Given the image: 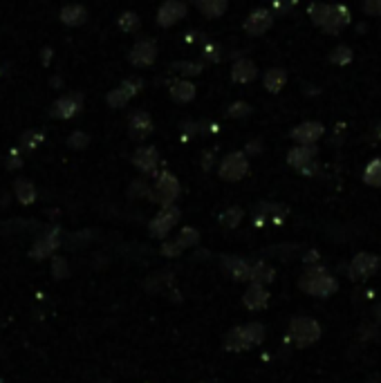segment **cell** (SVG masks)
Segmentation results:
<instances>
[{
    "instance_id": "obj_1",
    "label": "cell",
    "mask_w": 381,
    "mask_h": 383,
    "mask_svg": "<svg viewBox=\"0 0 381 383\" xmlns=\"http://www.w3.org/2000/svg\"><path fill=\"white\" fill-rule=\"evenodd\" d=\"M299 287L303 289L305 294H310V296L327 298V296H332L336 289H338V283H336V278L330 274L325 267H310L301 276Z\"/></svg>"
},
{
    "instance_id": "obj_2",
    "label": "cell",
    "mask_w": 381,
    "mask_h": 383,
    "mask_svg": "<svg viewBox=\"0 0 381 383\" xmlns=\"http://www.w3.org/2000/svg\"><path fill=\"white\" fill-rule=\"evenodd\" d=\"M182 193V186H180V180L168 173V170H164V173L157 175L155 184H152V193H150V200L157 202L159 207H173L175 200L180 198Z\"/></svg>"
},
{
    "instance_id": "obj_3",
    "label": "cell",
    "mask_w": 381,
    "mask_h": 383,
    "mask_svg": "<svg viewBox=\"0 0 381 383\" xmlns=\"http://www.w3.org/2000/svg\"><path fill=\"white\" fill-rule=\"evenodd\" d=\"M247 173H249V157H247V152H242V150L229 152L218 166L220 180H224V182H240L242 177H247Z\"/></svg>"
},
{
    "instance_id": "obj_4",
    "label": "cell",
    "mask_w": 381,
    "mask_h": 383,
    "mask_svg": "<svg viewBox=\"0 0 381 383\" xmlns=\"http://www.w3.org/2000/svg\"><path fill=\"white\" fill-rule=\"evenodd\" d=\"M316 155H319V148L314 143H296L287 152V164L303 175H312L316 170Z\"/></svg>"
},
{
    "instance_id": "obj_5",
    "label": "cell",
    "mask_w": 381,
    "mask_h": 383,
    "mask_svg": "<svg viewBox=\"0 0 381 383\" xmlns=\"http://www.w3.org/2000/svg\"><path fill=\"white\" fill-rule=\"evenodd\" d=\"M290 336L299 347H308L321 338V325L310 316H296L290 323Z\"/></svg>"
},
{
    "instance_id": "obj_6",
    "label": "cell",
    "mask_w": 381,
    "mask_h": 383,
    "mask_svg": "<svg viewBox=\"0 0 381 383\" xmlns=\"http://www.w3.org/2000/svg\"><path fill=\"white\" fill-rule=\"evenodd\" d=\"M180 218H182V211L177 209L175 204L173 207H162V211H159L148 224L150 235L157 237V240H166V235L173 231V227L180 222Z\"/></svg>"
},
{
    "instance_id": "obj_7",
    "label": "cell",
    "mask_w": 381,
    "mask_h": 383,
    "mask_svg": "<svg viewBox=\"0 0 381 383\" xmlns=\"http://www.w3.org/2000/svg\"><path fill=\"white\" fill-rule=\"evenodd\" d=\"M141 88H143V81L137 79V76H130V79L122 81L115 90L108 92V97H106L108 106L115 108V110H117V108H124L135 95H137V92H139Z\"/></svg>"
},
{
    "instance_id": "obj_8",
    "label": "cell",
    "mask_w": 381,
    "mask_h": 383,
    "mask_svg": "<svg viewBox=\"0 0 381 383\" xmlns=\"http://www.w3.org/2000/svg\"><path fill=\"white\" fill-rule=\"evenodd\" d=\"M128 61L135 67H150L157 61V45L152 38H139L128 52Z\"/></svg>"
},
{
    "instance_id": "obj_9",
    "label": "cell",
    "mask_w": 381,
    "mask_h": 383,
    "mask_svg": "<svg viewBox=\"0 0 381 383\" xmlns=\"http://www.w3.org/2000/svg\"><path fill=\"white\" fill-rule=\"evenodd\" d=\"M274 25V14L265 10V7H260V10H253L247 19L242 23V30L247 36H262V34H267L272 30Z\"/></svg>"
},
{
    "instance_id": "obj_10",
    "label": "cell",
    "mask_w": 381,
    "mask_h": 383,
    "mask_svg": "<svg viewBox=\"0 0 381 383\" xmlns=\"http://www.w3.org/2000/svg\"><path fill=\"white\" fill-rule=\"evenodd\" d=\"M352 21V14L350 10L345 5L341 3H334V5H330V10H327V16H325V23L321 25V30H323L325 34H338V32H343L345 27L350 25Z\"/></svg>"
},
{
    "instance_id": "obj_11",
    "label": "cell",
    "mask_w": 381,
    "mask_h": 383,
    "mask_svg": "<svg viewBox=\"0 0 381 383\" xmlns=\"http://www.w3.org/2000/svg\"><path fill=\"white\" fill-rule=\"evenodd\" d=\"M377 269H379V258H377V255L363 251V253H357L352 258L350 267H348V276L352 280H363V278H368V276L375 274Z\"/></svg>"
},
{
    "instance_id": "obj_12",
    "label": "cell",
    "mask_w": 381,
    "mask_h": 383,
    "mask_svg": "<svg viewBox=\"0 0 381 383\" xmlns=\"http://www.w3.org/2000/svg\"><path fill=\"white\" fill-rule=\"evenodd\" d=\"M186 5L182 0H164L162 7L157 10V25L159 27H173L182 19H186Z\"/></svg>"
},
{
    "instance_id": "obj_13",
    "label": "cell",
    "mask_w": 381,
    "mask_h": 383,
    "mask_svg": "<svg viewBox=\"0 0 381 383\" xmlns=\"http://www.w3.org/2000/svg\"><path fill=\"white\" fill-rule=\"evenodd\" d=\"M132 166L143 175H155L159 166V152L155 146H139L132 152Z\"/></svg>"
},
{
    "instance_id": "obj_14",
    "label": "cell",
    "mask_w": 381,
    "mask_h": 383,
    "mask_svg": "<svg viewBox=\"0 0 381 383\" xmlns=\"http://www.w3.org/2000/svg\"><path fill=\"white\" fill-rule=\"evenodd\" d=\"M325 135V126L319 121H303L290 132L296 143H316Z\"/></svg>"
},
{
    "instance_id": "obj_15",
    "label": "cell",
    "mask_w": 381,
    "mask_h": 383,
    "mask_svg": "<svg viewBox=\"0 0 381 383\" xmlns=\"http://www.w3.org/2000/svg\"><path fill=\"white\" fill-rule=\"evenodd\" d=\"M81 108H83V97L81 95H65V97L54 101L49 115H52L54 119H72Z\"/></svg>"
},
{
    "instance_id": "obj_16",
    "label": "cell",
    "mask_w": 381,
    "mask_h": 383,
    "mask_svg": "<svg viewBox=\"0 0 381 383\" xmlns=\"http://www.w3.org/2000/svg\"><path fill=\"white\" fill-rule=\"evenodd\" d=\"M128 132L132 139L143 141L152 132V119L146 110H137V113H132L128 119Z\"/></svg>"
},
{
    "instance_id": "obj_17",
    "label": "cell",
    "mask_w": 381,
    "mask_h": 383,
    "mask_svg": "<svg viewBox=\"0 0 381 383\" xmlns=\"http://www.w3.org/2000/svg\"><path fill=\"white\" fill-rule=\"evenodd\" d=\"M168 95H171L175 104H191L198 95V88L186 79H175L168 85Z\"/></svg>"
},
{
    "instance_id": "obj_18",
    "label": "cell",
    "mask_w": 381,
    "mask_h": 383,
    "mask_svg": "<svg viewBox=\"0 0 381 383\" xmlns=\"http://www.w3.org/2000/svg\"><path fill=\"white\" fill-rule=\"evenodd\" d=\"M242 303H244V307L251 310V312L265 310L267 303H269V292L265 289V285H253L251 283V287L242 296Z\"/></svg>"
},
{
    "instance_id": "obj_19",
    "label": "cell",
    "mask_w": 381,
    "mask_h": 383,
    "mask_svg": "<svg viewBox=\"0 0 381 383\" xmlns=\"http://www.w3.org/2000/svg\"><path fill=\"white\" fill-rule=\"evenodd\" d=\"M222 345H224L227 352H244V350H249L251 343H249V338H247V332H244V325L229 329L227 334H224Z\"/></svg>"
},
{
    "instance_id": "obj_20",
    "label": "cell",
    "mask_w": 381,
    "mask_h": 383,
    "mask_svg": "<svg viewBox=\"0 0 381 383\" xmlns=\"http://www.w3.org/2000/svg\"><path fill=\"white\" fill-rule=\"evenodd\" d=\"M258 76V67L251 58H238L231 67V81L233 83H251Z\"/></svg>"
},
{
    "instance_id": "obj_21",
    "label": "cell",
    "mask_w": 381,
    "mask_h": 383,
    "mask_svg": "<svg viewBox=\"0 0 381 383\" xmlns=\"http://www.w3.org/2000/svg\"><path fill=\"white\" fill-rule=\"evenodd\" d=\"M224 269H227V274L235 280V283L251 280V269L253 267L244 258H224Z\"/></svg>"
},
{
    "instance_id": "obj_22",
    "label": "cell",
    "mask_w": 381,
    "mask_h": 383,
    "mask_svg": "<svg viewBox=\"0 0 381 383\" xmlns=\"http://www.w3.org/2000/svg\"><path fill=\"white\" fill-rule=\"evenodd\" d=\"M287 216V209L281 207V204H269V202H262L258 204L256 213H253V220H256V224L262 227L265 222H272V220H278Z\"/></svg>"
},
{
    "instance_id": "obj_23",
    "label": "cell",
    "mask_w": 381,
    "mask_h": 383,
    "mask_svg": "<svg viewBox=\"0 0 381 383\" xmlns=\"http://www.w3.org/2000/svg\"><path fill=\"white\" fill-rule=\"evenodd\" d=\"M61 23L67 25V27H81L83 23L88 21V10L83 5H65L61 10Z\"/></svg>"
},
{
    "instance_id": "obj_24",
    "label": "cell",
    "mask_w": 381,
    "mask_h": 383,
    "mask_svg": "<svg viewBox=\"0 0 381 383\" xmlns=\"http://www.w3.org/2000/svg\"><path fill=\"white\" fill-rule=\"evenodd\" d=\"M196 7L205 19L213 21L224 16V12L229 10V0H196Z\"/></svg>"
},
{
    "instance_id": "obj_25",
    "label": "cell",
    "mask_w": 381,
    "mask_h": 383,
    "mask_svg": "<svg viewBox=\"0 0 381 383\" xmlns=\"http://www.w3.org/2000/svg\"><path fill=\"white\" fill-rule=\"evenodd\" d=\"M287 83V72L283 70V67H269V70L265 72V76H262V85H265L267 92H272V95H278Z\"/></svg>"
},
{
    "instance_id": "obj_26",
    "label": "cell",
    "mask_w": 381,
    "mask_h": 383,
    "mask_svg": "<svg viewBox=\"0 0 381 383\" xmlns=\"http://www.w3.org/2000/svg\"><path fill=\"white\" fill-rule=\"evenodd\" d=\"M171 72L180 76V79H184V76H200L205 72V65L198 61H175L171 65Z\"/></svg>"
},
{
    "instance_id": "obj_27",
    "label": "cell",
    "mask_w": 381,
    "mask_h": 383,
    "mask_svg": "<svg viewBox=\"0 0 381 383\" xmlns=\"http://www.w3.org/2000/svg\"><path fill=\"white\" fill-rule=\"evenodd\" d=\"M274 267L267 265V262H256L251 269V283L253 285H269L274 280Z\"/></svg>"
},
{
    "instance_id": "obj_28",
    "label": "cell",
    "mask_w": 381,
    "mask_h": 383,
    "mask_svg": "<svg viewBox=\"0 0 381 383\" xmlns=\"http://www.w3.org/2000/svg\"><path fill=\"white\" fill-rule=\"evenodd\" d=\"M363 182L368 186H377V189L381 186V157L368 161V166L363 168Z\"/></svg>"
},
{
    "instance_id": "obj_29",
    "label": "cell",
    "mask_w": 381,
    "mask_h": 383,
    "mask_svg": "<svg viewBox=\"0 0 381 383\" xmlns=\"http://www.w3.org/2000/svg\"><path fill=\"white\" fill-rule=\"evenodd\" d=\"M242 216H244V211L240 207H229L227 211L220 213V224L224 229H235L242 222Z\"/></svg>"
},
{
    "instance_id": "obj_30",
    "label": "cell",
    "mask_w": 381,
    "mask_h": 383,
    "mask_svg": "<svg viewBox=\"0 0 381 383\" xmlns=\"http://www.w3.org/2000/svg\"><path fill=\"white\" fill-rule=\"evenodd\" d=\"M14 193H16V198H19V202H23V204H32L34 200H36V189H34V184H30L27 180L16 182Z\"/></svg>"
},
{
    "instance_id": "obj_31",
    "label": "cell",
    "mask_w": 381,
    "mask_h": 383,
    "mask_svg": "<svg viewBox=\"0 0 381 383\" xmlns=\"http://www.w3.org/2000/svg\"><path fill=\"white\" fill-rule=\"evenodd\" d=\"M117 25H119V30L126 32V34H132L137 32L141 27V19L135 12H124L119 16V21H117Z\"/></svg>"
},
{
    "instance_id": "obj_32",
    "label": "cell",
    "mask_w": 381,
    "mask_h": 383,
    "mask_svg": "<svg viewBox=\"0 0 381 383\" xmlns=\"http://www.w3.org/2000/svg\"><path fill=\"white\" fill-rule=\"evenodd\" d=\"M352 58H354V54H352V49L348 45H336L332 52H330V63H334L338 67L348 65Z\"/></svg>"
},
{
    "instance_id": "obj_33",
    "label": "cell",
    "mask_w": 381,
    "mask_h": 383,
    "mask_svg": "<svg viewBox=\"0 0 381 383\" xmlns=\"http://www.w3.org/2000/svg\"><path fill=\"white\" fill-rule=\"evenodd\" d=\"M175 240L180 242L182 249H189V246H196L200 242V231L198 229H193V227H184L182 231L177 233Z\"/></svg>"
},
{
    "instance_id": "obj_34",
    "label": "cell",
    "mask_w": 381,
    "mask_h": 383,
    "mask_svg": "<svg viewBox=\"0 0 381 383\" xmlns=\"http://www.w3.org/2000/svg\"><path fill=\"white\" fill-rule=\"evenodd\" d=\"M327 10H330V5H327V3H312V5L308 7V16H310V21L321 27V25L325 23Z\"/></svg>"
},
{
    "instance_id": "obj_35",
    "label": "cell",
    "mask_w": 381,
    "mask_h": 383,
    "mask_svg": "<svg viewBox=\"0 0 381 383\" xmlns=\"http://www.w3.org/2000/svg\"><path fill=\"white\" fill-rule=\"evenodd\" d=\"M244 332H247V338H249L251 347L260 345L262 340H265V327H262L260 323H247V325H244Z\"/></svg>"
},
{
    "instance_id": "obj_36",
    "label": "cell",
    "mask_w": 381,
    "mask_h": 383,
    "mask_svg": "<svg viewBox=\"0 0 381 383\" xmlns=\"http://www.w3.org/2000/svg\"><path fill=\"white\" fill-rule=\"evenodd\" d=\"M251 115V106L244 104V101H235V104H231L227 108V117L229 119H244Z\"/></svg>"
},
{
    "instance_id": "obj_37",
    "label": "cell",
    "mask_w": 381,
    "mask_h": 383,
    "mask_svg": "<svg viewBox=\"0 0 381 383\" xmlns=\"http://www.w3.org/2000/svg\"><path fill=\"white\" fill-rule=\"evenodd\" d=\"M90 143V135L88 132H83V130H74L70 137H67V146L74 148V150H81V148H86Z\"/></svg>"
},
{
    "instance_id": "obj_38",
    "label": "cell",
    "mask_w": 381,
    "mask_h": 383,
    "mask_svg": "<svg viewBox=\"0 0 381 383\" xmlns=\"http://www.w3.org/2000/svg\"><path fill=\"white\" fill-rule=\"evenodd\" d=\"M130 198H150V193L152 189L146 184V180H137V182H132L130 184Z\"/></svg>"
},
{
    "instance_id": "obj_39",
    "label": "cell",
    "mask_w": 381,
    "mask_h": 383,
    "mask_svg": "<svg viewBox=\"0 0 381 383\" xmlns=\"http://www.w3.org/2000/svg\"><path fill=\"white\" fill-rule=\"evenodd\" d=\"M41 141H43V135L38 130H27V132H23V137H21L23 148H36Z\"/></svg>"
},
{
    "instance_id": "obj_40",
    "label": "cell",
    "mask_w": 381,
    "mask_h": 383,
    "mask_svg": "<svg viewBox=\"0 0 381 383\" xmlns=\"http://www.w3.org/2000/svg\"><path fill=\"white\" fill-rule=\"evenodd\" d=\"M168 280H171V274H157L146 283V289L148 292H159V289H164L168 285Z\"/></svg>"
},
{
    "instance_id": "obj_41",
    "label": "cell",
    "mask_w": 381,
    "mask_h": 383,
    "mask_svg": "<svg viewBox=\"0 0 381 383\" xmlns=\"http://www.w3.org/2000/svg\"><path fill=\"white\" fill-rule=\"evenodd\" d=\"M184 249L180 246L177 240H171V242H164L162 244V255H168V258H175V255H180Z\"/></svg>"
},
{
    "instance_id": "obj_42",
    "label": "cell",
    "mask_w": 381,
    "mask_h": 383,
    "mask_svg": "<svg viewBox=\"0 0 381 383\" xmlns=\"http://www.w3.org/2000/svg\"><path fill=\"white\" fill-rule=\"evenodd\" d=\"M202 58H205V61H218L220 58V47L216 45V43H211V45H207L205 49H202Z\"/></svg>"
},
{
    "instance_id": "obj_43",
    "label": "cell",
    "mask_w": 381,
    "mask_h": 383,
    "mask_svg": "<svg viewBox=\"0 0 381 383\" xmlns=\"http://www.w3.org/2000/svg\"><path fill=\"white\" fill-rule=\"evenodd\" d=\"M363 12L368 16H381V0H363Z\"/></svg>"
},
{
    "instance_id": "obj_44",
    "label": "cell",
    "mask_w": 381,
    "mask_h": 383,
    "mask_svg": "<svg viewBox=\"0 0 381 383\" xmlns=\"http://www.w3.org/2000/svg\"><path fill=\"white\" fill-rule=\"evenodd\" d=\"M7 166H10V168H21L23 166V161H21L19 155H16V150L10 155V164H7Z\"/></svg>"
},
{
    "instance_id": "obj_45",
    "label": "cell",
    "mask_w": 381,
    "mask_h": 383,
    "mask_svg": "<svg viewBox=\"0 0 381 383\" xmlns=\"http://www.w3.org/2000/svg\"><path fill=\"white\" fill-rule=\"evenodd\" d=\"M247 152H260L258 141H249V143H247Z\"/></svg>"
},
{
    "instance_id": "obj_46",
    "label": "cell",
    "mask_w": 381,
    "mask_h": 383,
    "mask_svg": "<svg viewBox=\"0 0 381 383\" xmlns=\"http://www.w3.org/2000/svg\"><path fill=\"white\" fill-rule=\"evenodd\" d=\"M377 137H379V139H381V124H379V126H377Z\"/></svg>"
}]
</instances>
